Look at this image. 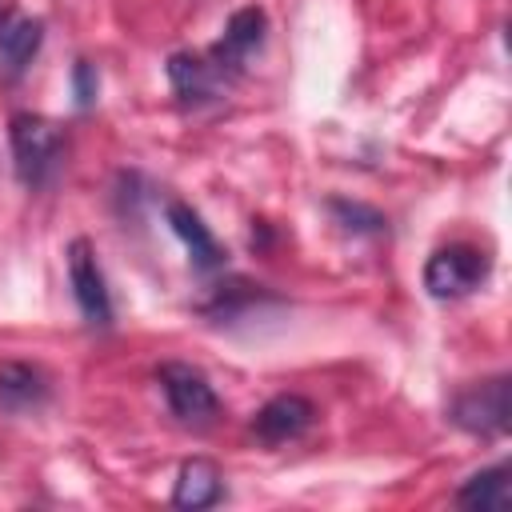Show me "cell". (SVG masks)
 Masks as SVG:
<instances>
[{
  "label": "cell",
  "instance_id": "obj_8",
  "mask_svg": "<svg viewBox=\"0 0 512 512\" xmlns=\"http://www.w3.org/2000/svg\"><path fill=\"white\" fill-rule=\"evenodd\" d=\"M312 420H316V408H312L308 396L280 392V396H272V400L252 416V432H256L264 444H288V440H296L300 432H308Z\"/></svg>",
  "mask_w": 512,
  "mask_h": 512
},
{
  "label": "cell",
  "instance_id": "obj_9",
  "mask_svg": "<svg viewBox=\"0 0 512 512\" xmlns=\"http://www.w3.org/2000/svg\"><path fill=\"white\" fill-rule=\"evenodd\" d=\"M40 40H44V24L32 20V16H20L16 8H4L0 12V72L4 76H20L32 56L40 52Z\"/></svg>",
  "mask_w": 512,
  "mask_h": 512
},
{
  "label": "cell",
  "instance_id": "obj_1",
  "mask_svg": "<svg viewBox=\"0 0 512 512\" xmlns=\"http://www.w3.org/2000/svg\"><path fill=\"white\" fill-rule=\"evenodd\" d=\"M8 140H12L16 176L24 188H48L64 172L68 136L56 120L36 116V112H16L8 120Z\"/></svg>",
  "mask_w": 512,
  "mask_h": 512
},
{
  "label": "cell",
  "instance_id": "obj_13",
  "mask_svg": "<svg viewBox=\"0 0 512 512\" xmlns=\"http://www.w3.org/2000/svg\"><path fill=\"white\" fill-rule=\"evenodd\" d=\"M456 504L464 508H480V512H500L512 504V472L504 464L496 468H484L476 476H468L456 492Z\"/></svg>",
  "mask_w": 512,
  "mask_h": 512
},
{
  "label": "cell",
  "instance_id": "obj_5",
  "mask_svg": "<svg viewBox=\"0 0 512 512\" xmlns=\"http://www.w3.org/2000/svg\"><path fill=\"white\" fill-rule=\"evenodd\" d=\"M264 32H268V16H264V8H256V4L236 8V12L228 16V24H224V36H220L204 56L212 60V68H216L224 80H232V76H240L244 64L260 52Z\"/></svg>",
  "mask_w": 512,
  "mask_h": 512
},
{
  "label": "cell",
  "instance_id": "obj_11",
  "mask_svg": "<svg viewBox=\"0 0 512 512\" xmlns=\"http://www.w3.org/2000/svg\"><path fill=\"white\" fill-rule=\"evenodd\" d=\"M220 496H224V476H220L216 460H208V456H192V460L180 468V476H176L172 504H176V508H192V512H200V508H212Z\"/></svg>",
  "mask_w": 512,
  "mask_h": 512
},
{
  "label": "cell",
  "instance_id": "obj_3",
  "mask_svg": "<svg viewBox=\"0 0 512 512\" xmlns=\"http://www.w3.org/2000/svg\"><path fill=\"white\" fill-rule=\"evenodd\" d=\"M488 276V256L472 244H448L436 248L424 264V288L436 300H460L468 292H476Z\"/></svg>",
  "mask_w": 512,
  "mask_h": 512
},
{
  "label": "cell",
  "instance_id": "obj_14",
  "mask_svg": "<svg viewBox=\"0 0 512 512\" xmlns=\"http://www.w3.org/2000/svg\"><path fill=\"white\" fill-rule=\"evenodd\" d=\"M72 92H76V104L80 108H92L96 104L100 80H96V68L88 60H76V68H72Z\"/></svg>",
  "mask_w": 512,
  "mask_h": 512
},
{
  "label": "cell",
  "instance_id": "obj_10",
  "mask_svg": "<svg viewBox=\"0 0 512 512\" xmlns=\"http://www.w3.org/2000/svg\"><path fill=\"white\" fill-rule=\"evenodd\" d=\"M168 80H172V92L184 104H208V100H216V92L224 84V76L212 68V60L192 56V52L168 56Z\"/></svg>",
  "mask_w": 512,
  "mask_h": 512
},
{
  "label": "cell",
  "instance_id": "obj_7",
  "mask_svg": "<svg viewBox=\"0 0 512 512\" xmlns=\"http://www.w3.org/2000/svg\"><path fill=\"white\" fill-rule=\"evenodd\" d=\"M164 216H168L172 232L184 240L188 260H192V268H196V272H204V276H208V272H220V268L228 264L224 244L212 236V228L200 220V212H196V208H188L184 200H168Z\"/></svg>",
  "mask_w": 512,
  "mask_h": 512
},
{
  "label": "cell",
  "instance_id": "obj_2",
  "mask_svg": "<svg viewBox=\"0 0 512 512\" xmlns=\"http://www.w3.org/2000/svg\"><path fill=\"white\" fill-rule=\"evenodd\" d=\"M452 424L472 432V436H504L508 424H512V380L508 376H492V380H480L472 388H464L456 400H452Z\"/></svg>",
  "mask_w": 512,
  "mask_h": 512
},
{
  "label": "cell",
  "instance_id": "obj_12",
  "mask_svg": "<svg viewBox=\"0 0 512 512\" xmlns=\"http://www.w3.org/2000/svg\"><path fill=\"white\" fill-rule=\"evenodd\" d=\"M48 400V376L24 360L0 364V408L8 412H32Z\"/></svg>",
  "mask_w": 512,
  "mask_h": 512
},
{
  "label": "cell",
  "instance_id": "obj_4",
  "mask_svg": "<svg viewBox=\"0 0 512 512\" xmlns=\"http://www.w3.org/2000/svg\"><path fill=\"white\" fill-rule=\"evenodd\" d=\"M160 384H164V396H168V408H172L176 420L204 428L220 416V396H216V388L208 384V376L200 368L172 360V364L160 368Z\"/></svg>",
  "mask_w": 512,
  "mask_h": 512
},
{
  "label": "cell",
  "instance_id": "obj_6",
  "mask_svg": "<svg viewBox=\"0 0 512 512\" xmlns=\"http://www.w3.org/2000/svg\"><path fill=\"white\" fill-rule=\"evenodd\" d=\"M68 280H72V296H76L84 320L96 328H108L112 324V296H108L104 272L96 264V248L84 236H76L68 244Z\"/></svg>",
  "mask_w": 512,
  "mask_h": 512
}]
</instances>
